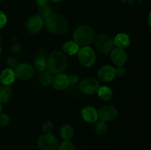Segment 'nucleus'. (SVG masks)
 Listing matches in <instances>:
<instances>
[{
  "mask_svg": "<svg viewBox=\"0 0 151 150\" xmlns=\"http://www.w3.org/2000/svg\"><path fill=\"white\" fill-rule=\"evenodd\" d=\"M58 150H75V146L70 141H64L58 146Z\"/></svg>",
  "mask_w": 151,
  "mask_h": 150,
  "instance_id": "24",
  "label": "nucleus"
},
{
  "mask_svg": "<svg viewBox=\"0 0 151 150\" xmlns=\"http://www.w3.org/2000/svg\"><path fill=\"white\" fill-rule=\"evenodd\" d=\"M52 84L55 89L58 91L66 89L69 85V76L64 74H57L52 77Z\"/></svg>",
  "mask_w": 151,
  "mask_h": 150,
  "instance_id": "12",
  "label": "nucleus"
},
{
  "mask_svg": "<svg viewBox=\"0 0 151 150\" xmlns=\"http://www.w3.org/2000/svg\"><path fill=\"white\" fill-rule=\"evenodd\" d=\"M37 144L41 150H56L58 146L57 138L52 133H45L41 135Z\"/></svg>",
  "mask_w": 151,
  "mask_h": 150,
  "instance_id": "6",
  "label": "nucleus"
},
{
  "mask_svg": "<svg viewBox=\"0 0 151 150\" xmlns=\"http://www.w3.org/2000/svg\"><path fill=\"white\" fill-rule=\"evenodd\" d=\"M83 119L88 123H94L98 119L97 110L91 106H86L83 107L81 111Z\"/></svg>",
  "mask_w": 151,
  "mask_h": 150,
  "instance_id": "14",
  "label": "nucleus"
},
{
  "mask_svg": "<svg viewBox=\"0 0 151 150\" xmlns=\"http://www.w3.org/2000/svg\"><path fill=\"white\" fill-rule=\"evenodd\" d=\"M7 64L10 67V69H16L19 66V60L15 57H10L7 60Z\"/></svg>",
  "mask_w": 151,
  "mask_h": 150,
  "instance_id": "27",
  "label": "nucleus"
},
{
  "mask_svg": "<svg viewBox=\"0 0 151 150\" xmlns=\"http://www.w3.org/2000/svg\"><path fill=\"white\" fill-rule=\"evenodd\" d=\"M52 74L51 73H50L49 71H44L40 76V83L44 87L49 86L52 83Z\"/></svg>",
  "mask_w": 151,
  "mask_h": 150,
  "instance_id": "21",
  "label": "nucleus"
},
{
  "mask_svg": "<svg viewBox=\"0 0 151 150\" xmlns=\"http://www.w3.org/2000/svg\"><path fill=\"white\" fill-rule=\"evenodd\" d=\"M53 128H54L53 124L50 121H46L43 123L42 129L45 133H51L52 131L53 130Z\"/></svg>",
  "mask_w": 151,
  "mask_h": 150,
  "instance_id": "26",
  "label": "nucleus"
},
{
  "mask_svg": "<svg viewBox=\"0 0 151 150\" xmlns=\"http://www.w3.org/2000/svg\"><path fill=\"white\" fill-rule=\"evenodd\" d=\"M97 75H98V77L100 80L106 82H111L116 76L115 69L112 66H103L99 69Z\"/></svg>",
  "mask_w": 151,
  "mask_h": 150,
  "instance_id": "13",
  "label": "nucleus"
},
{
  "mask_svg": "<svg viewBox=\"0 0 151 150\" xmlns=\"http://www.w3.org/2000/svg\"><path fill=\"white\" fill-rule=\"evenodd\" d=\"M69 84H72V85H74V84H76L78 81V76L75 74H71L69 75Z\"/></svg>",
  "mask_w": 151,
  "mask_h": 150,
  "instance_id": "31",
  "label": "nucleus"
},
{
  "mask_svg": "<svg viewBox=\"0 0 151 150\" xmlns=\"http://www.w3.org/2000/svg\"><path fill=\"white\" fill-rule=\"evenodd\" d=\"M108 129V125L103 121L97 122L95 126V132L97 135H103L106 132Z\"/></svg>",
  "mask_w": 151,
  "mask_h": 150,
  "instance_id": "23",
  "label": "nucleus"
},
{
  "mask_svg": "<svg viewBox=\"0 0 151 150\" xmlns=\"http://www.w3.org/2000/svg\"><path fill=\"white\" fill-rule=\"evenodd\" d=\"M35 66L36 69L39 71H44L47 67V62L43 57H39L35 62Z\"/></svg>",
  "mask_w": 151,
  "mask_h": 150,
  "instance_id": "25",
  "label": "nucleus"
},
{
  "mask_svg": "<svg viewBox=\"0 0 151 150\" xmlns=\"http://www.w3.org/2000/svg\"><path fill=\"white\" fill-rule=\"evenodd\" d=\"M0 43H1V36H0Z\"/></svg>",
  "mask_w": 151,
  "mask_h": 150,
  "instance_id": "37",
  "label": "nucleus"
},
{
  "mask_svg": "<svg viewBox=\"0 0 151 150\" xmlns=\"http://www.w3.org/2000/svg\"><path fill=\"white\" fill-rule=\"evenodd\" d=\"M1 104H0V113H1Z\"/></svg>",
  "mask_w": 151,
  "mask_h": 150,
  "instance_id": "36",
  "label": "nucleus"
},
{
  "mask_svg": "<svg viewBox=\"0 0 151 150\" xmlns=\"http://www.w3.org/2000/svg\"><path fill=\"white\" fill-rule=\"evenodd\" d=\"M79 45L77 44L74 41H66V43H64V44L63 46V51L66 54H67L68 55L70 56L77 54L78 52V51H79Z\"/></svg>",
  "mask_w": 151,
  "mask_h": 150,
  "instance_id": "17",
  "label": "nucleus"
},
{
  "mask_svg": "<svg viewBox=\"0 0 151 150\" xmlns=\"http://www.w3.org/2000/svg\"><path fill=\"white\" fill-rule=\"evenodd\" d=\"M95 38L94 30L88 25H81L76 28L73 33L74 41L82 46L89 45Z\"/></svg>",
  "mask_w": 151,
  "mask_h": 150,
  "instance_id": "3",
  "label": "nucleus"
},
{
  "mask_svg": "<svg viewBox=\"0 0 151 150\" xmlns=\"http://www.w3.org/2000/svg\"><path fill=\"white\" fill-rule=\"evenodd\" d=\"M98 96L103 101H108L110 99L112 96V90L108 86H101L99 88L97 91Z\"/></svg>",
  "mask_w": 151,
  "mask_h": 150,
  "instance_id": "20",
  "label": "nucleus"
},
{
  "mask_svg": "<svg viewBox=\"0 0 151 150\" xmlns=\"http://www.w3.org/2000/svg\"><path fill=\"white\" fill-rule=\"evenodd\" d=\"M99 88H100V84L98 81L94 78H86L83 79L80 84V90L81 92L88 95L96 94Z\"/></svg>",
  "mask_w": 151,
  "mask_h": 150,
  "instance_id": "7",
  "label": "nucleus"
},
{
  "mask_svg": "<svg viewBox=\"0 0 151 150\" xmlns=\"http://www.w3.org/2000/svg\"><path fill=\"white\" fill-rule=\"evenodd\" d=\"M16 74L15 71L13 69H5L1 72L0 74V82L2 84V85H11L15 80Z\"/></svg>",
  "mask_w": 151,
  "mask_h": 150,
  "instance_id": "15",
  "label": "nucleus"
},
{
  "mask_svg": "<svg viewBox=\"0 0 151 150\" xmlns=\"http://www.w3.org/2000/svg\"><path fill=\"white\" fill-rule=\"evenodd\" d=\"M60 135L64 141H70L74 135V129L70 125L65 124L61 126Z\"/></svg>",
  "mask_w": 151,
  "mask_h": 150,
  "instance_id": "19",
  "label": "nucleus"
},
{
  "mask_svg": "<svg viewBox=\"0 0 151 150\" xmlns=\"http://www.w3.org/2000/svg\"><path fill=\"white\" fill-rule=\"evenodd\" d=\"M10 121V118L7 114H1L0 113V127L4 126Z\"/></svg>",
  "mask_w": 151,
  "mask_h": 150,
  "instance_id": "28",
  "label": "nucleus"
},
{
  "mask_svg": "<svg viewBox=\"0 0 151 150\" xmlns=\"http://www.w3.org/2000/svg\"><path fill=\"white\" fill-rule=\"evenodd\" d=\"M12 91L7 85L0 86V104L6 103L11 99Z\"/></svg>",
  "mask_w": 151,
  "mask_h": 150,
  "instance_id": "18",
  "label": "nucleus"
},
{
  "mask_svg": "<svg viewBox=\"0 0 151 150\" xmlns=\"http://www.w3.org/2000/svg\"><path fill=\"white\" fill-rule=\"evenodd\" d=\"M38 12L39 14L38 16H41L42 19H45L52 14V9L47 4H43V5L38 6Z\"/></svg>",
  "mask_w": 151,
  "mask_h": 150,
  "instance_id": "22",
  "label": "nucleus"
},
{
  "mask_svg": "<svg viewBox=\"0 0 151 150\" xmlns=\"http://www.w3.org/2000/svg\"><path fill=\"white\" fill-rule=\"evenodd\" d=\"M148 23H149V24L150 25V13L149 14V16H148Z\"/></svg>",
  "mask_w": 151,
  "mask_h": 150,
  "instance_id": "35",
  "label": "nucleus"
},
{
  "mask_svg": "<svg viewBox=\"0 0 151 150\" xmlns=\"http://www.w3.org/2000/svg\"><path fill=\"white\" fill-rule=\"evenodd\" d=\"M1 0H0V2H1Z\"/></svg>",
  "mask_w": 151,
  "mask_h": 150,
  "instance_id": "38",
  "label": "nucleus"
},
{
  "mask_svg": "<svg viewBox=\"0 0 151 150\" xmlns=\"http://www.w3.org/2000/svg\"><path fill=\"white\" fill-rule=\"evenodd\" d=\"M97 113L98 119L105 122L114 120L117 116V110L112 105L103 106L99 110Z\"/></svg>",
  "mask_w": 151,
  "mask_h": 150,
  "instance_id": "10",
  "label": "nucleus"
},
{
  "mask_svg": "<svg viewBox=\"0 0 151 150\" xmlns=\"http://www.w3.org/2000/svg\"><path fill=\"white\" fill-rule=\"evenodd\" d=\"M111 58L114 65L119 67L126 63L128 60V54L124 49H114L111 52Z\"/></svg>",
  "mask_w": 151,
  "mask_h": 150,
  "instance_id": "11",
  "label": "nucleus"
},
{
  "mask_svg": "<svg viewBox=\"0 0 151 150\" xmlns=\"http://www.w3.org/2000/svg\"><path fill=\"white\" fill-rule=\"evenodd\" d=\"M12 50L13 52L19 53L21 51V46L19 44H14L12 46Z\"/></svg>",
  "mask_w": 151,
  "mask_h": 150,
  "instance_id": "32",
  "label": "nucleus"
},
{
  "mask_svg": "<svg viewBox=\"0 0 151 150\" xmlns=\"http://www.w3.org/2000/svg\"><path fill=\"white\" fill-rule=\"evenodd\" d=\"M43 26H44V19L38 15L31 16L27 21L26 28L29 33H38L42 29Z\"/></svg>",
  "mask_w": 151,
  "mask_h": 150,
  "instance_id": "9",
  "label": "nucleus"
},
{
  "mask_svg": "<svg viewBox=\"0 0 151 150\" xmlns=\"http://www.w3.org/2000/svg\"><path fill=\"white\" fill-rule=\"evenodd\" d=\"M16 77L21 80H28L34 74V69L29 63H21L15 69Z\"/></svg>",
  "mask_w": 151,
  "mask_h": 150,
  "instance_id": "8",
  "label": "nucleus"
},
{
  "mask_svg": "<svg viewBox=\"0 0 151 150\" xmlns=\"http://www.w3.org/2000/svg\"><path fill=\"white\" fill-rule=\"evenodd\" d=\"M44 26L49 32L54 35H62L69 29V23L60 14H51L44 20Z\"/></svg>",
  "mask_w": 151,
  "mask_h": 150,
  "instance_id": "1",
  "label": "nucleus"
},
{
  "mask_svg": "<svg viewBox=\"0 0 151 150\" xmlns=\"http://www.w3.org/2000/svg\"><path fill=\"white\" fill-rule=\"evenodd\" d=\"M47 62V71L51 73L52 74H57L63 73L66 71L68 66L67 58L63 52L59 51H53L49 55Z\"/></svg>",
  "mask_w": 151,
  "mask_h": 150,
  "instance_id": "2",
  "label": "nucleus"
},
{
  "mask_svg": "<svg viewBox=\"0 0 151 150\" xmlns=\"http://www.w3.org/2000/svg\"><path fill=\"white\" fill-rule=\"evenodd\" d=\"M35 1L38 4V6H39L43 5V4H46L47 3V1H48V0H35Z\"/></svg>",
  "mask_w": 151,
  "mask_h": 150,
  "instance_id": "33",
  "label": "nucleus"
},
{
  "mask_svg": "<svg viewBox=\"0 0 151 150\" xmlns=\"http://www.w3.org/2000/svg\"><path fill=\"white\" fill-rule=\"evenodd\" d=\"M50 1H52V2H55V3H58V2H60V1H61L62 0H50Z\"/></svg>",
  "mask_w": 151,
  "mask_h": 150,
  "instance_id": "34",
  "label": "nucleus"
},
{
  "mask_svg": "<svg viewBox=\"0 0 151 150\" xmlns=\"http://www.w3.org/2000/svg\"><path fill=\"white\" fill-rule=\"evenodd\" d=\"M94 40L96 48L102 54H109L114 49V40L109 35L100 34Z\"/></svg>",
  "mask_w": 151,
  "mask_h": 150,
  "instance_id": "4",
  "label": "nucleus"
},
{
  "mask_svg": "<svg viewBox=\"0 0 151 150\" xmlns=\"http://www.w3.org/2000/svg\"><path fill=\"white\" fill-rule=\"evenodd\" d=\"M114 44L116 48L125 49L130 45V38L126 33H119L115 36Z\"/></svg>",
  "mask_w": 151,
  "mask_h": 150,
  "instance_id": "16",
  "label": "nucleus"
},
{
  "mask_svg": "<svg viewBox=\"0 0 151 150\" xmlns=\"http://www.w3.org/2000/svg\"><path fill=\"white\" fill-rule=\"evenodd\" d=\"M7 21V19L6 15L3 12L0 11V29L4 27Z\"/></svg>",
  "mask_w": 151,
  "mask_h": 150,
  "instance_id": "29",
  "label": "nucleus"
},
{
  "mask_svg": "<svg viewBox=\"0 0 151 150\" xmlns=\"http://www.w3.org/2000/svg\"><path fill=\"white\" fill-rule=\"evenodd\" d=\"M78 60L81 65L86 67H91L96 60V54L94 49L90 46H83L78 52Z\"/></svg>",
  "mask_w": 151,
  "mask_h": 150,
  "instance_id": "5",
  "label": "nucleus"
},
{
  "mask_svg": "<svg viewBox=\"0 0 151 150\" xmlns=\"http://www.w3.org/2000/svg\"><path fill=\"white\" fill-rule=\"evenodd\" d=\"M125 73V70L122 66H119L117 69H115V74L118 76H124Z\"/></svg>",
  "mask_w": 151,
  "mask_h": 150,
  "instance_id": "30",
  "label": "nucleus"
}]
</instances>
